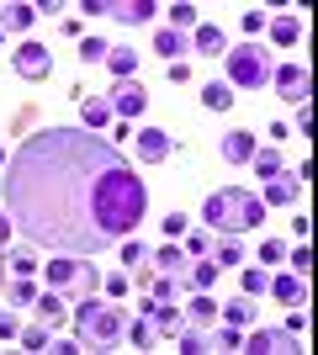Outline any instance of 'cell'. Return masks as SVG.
Segmentation results:
<instances>
[{
    "mask_svg": "<svg viewBox=\"0 0 318 355\" xmlns=\"http://www.w3.org/2000/svg\"><path fill=\"white\" fill-rule=\"evenodd\" d=\"M181 250H186V260H202V254H212V234H207V228H186Z\"/></svg>",
    "mask_w": 318,
    "mask_h": 355,
    "instance_id": "32",
    "label": "cell"
},
{
    "mask_svg": "<svg viewBox=\"0 0 318 355\" xmlns=\"http://www.w3.org/2000/svg\"><path fill=\"white\" fill-rule=\"evenodd\" d=\"M265 27H271V37H276V48H292V43H297V37H303V21H297V16H292V11H281V16H271V21H265Z\"/></svg>",
    "mask_w": 318,
    "mask_h": 355,
    "instance_id": "20",
    "label": "cell"
},
{
    "mask_svg": "<svg viewBox=\"0 0 318 355\" xmlns=\"http://www.w3.org/2000/svg\"><path fill=\"white\" fill-rule=\"evenodd\" d=\"M11 234H16V223H11V212L0 207V250H11Z\"/></svg>",
    "mask_w": 318,
    "mask_h": 355,
    "instance_id": "44",
    "label": "cell"
},
{
    "mask_svg": "<svg viewBox=\"0 0 318 355\" xmlns=\"http://www.w3.org/2000/svg\"><path fill=\"white\" fill-rule=\"evenodd\" d=\"M249 355H297V334L292 329H255L249 340H244Z\"/></svg>",
    "mask_w": 318,
    "mask_h": 355,
    "instance_id": "10",
    "label": "cell"
},
{
    "mask_svg": "<svg viewBox=\"0 0 318 355\" xmlns=\"http://www.w3.org/2000/svg\"><path fill=\"white\" fill-rule=\"evenodd\" d=\"M6 297H11L16 308H32V302H37V286H32V276H16V282H6Z\"/></svg>",
    "mask_w": 318,
    "mask_h": 355,
    "instance_id": "33",
    "label": "cell"
},
{
    "mask_svg": "<svg viewBox=\"0 0 318 355\" xmlns=\"http://www.w3.org/2000/svg\"><path fill=\"white\" fill-rule=\"evenodd\" d=\"M32 308H37V318H43V324L53 329V324H64V313H69V302H64L59 292H37V302H32Z\"/></svg>",
    "mask_w": 318,
    "mask_h": 355,
    "instance_id": "23",
    "label": "cell"
},
{
    "mask_svg": "<svg viewBox=\"0 0 318 355\" xmlns=\"http://www.w3.org/2000/svg\"><path fill=\"white\" fill-rule=\"evenodd\" d=\"M218 276H223V266H212V254L186 260V282H191V292H212V286H218Z\"/></svg>",
    "mask_w": 318,
    "mask_h": 355,
    "instance_id": "15",
    "label": "cell"
},
{
    "mask_svg": "<svg viewBox=\"0 0 318 355\" xmlns=\"http://www.w3.org/2000/svg\"><path fill=\"white\" fill-rule=\"evenodd\" d=\"M154 48L165 53V64H181V53H191V37H186V32H175V27H159Z\"/></svg>",
    "mask_w": 318,
    "mask_h": 355,
    "instance_id": "18",
    "label": "cell"
},
{
    "mask_svg": "<svg viewBox=\"0 0 318 355\" xmlns=\"http://www.w3.org/2000/svg\"><path fill=\"white\" fill-rule=\"evenodd\" d=\"M271 297H276V302H287V308H303L308 282H303V276H276V282H271Z\"/></svg>",
    "mask_w": 318,
    "mask_h": 355,
    "instance_id": "19",
    "label": "cell"
},
{
    "mask_svg": "<svg viewBox=\"0 0 318 355\" xmlns=\"http://www.w3.org/2000/svg\"><path fill=\"white\" fill-rule=\"evenodd\" d=\"M21 334V324H16V313H0V340H16Z\"/></svg>",
    "mask_w": 318,
    "mask_h": 355,
    "instance_id": "45",
    "label": "cell"
},
{
    "mask_svg": "<svg viewBox=\"0 0 318 355\" xmlns=\"http://www.w3.org/2000/svg\"><path fill=\"white\" fill-rule=\"evenodd\" d=\"M249 164H255V175H260V180H271V175H281V170H287L276 148H255V159H249Z\"/></svg>",
    "mask_w": 318,
    "mask_h": 355,
    "instance_id": "31",
    "label": "cell"
},
{
    "mask_svg": "<svg viewBox=\"0 0 318 355\" xmlns=\"http://www.w3.org/2000/svg\"><path fill=\"white\" fill-rule=\"evenodd\" d=\"M11 64H16V74H21V80H48V74H53V53H48L43 43H21L11 53Z\"/></svg>",
    "mask_w": 318,
    "mask_h": 355,
    "instance_id": "9",
    "label": "cell"
},
{
    "mask_svg": "<svg viewBox=\"0 0 318 355\" xmlns=\"http://www.w3.org/2000/svg\"><path fill=\"white\" fill-rule=\"evenodd\" d=\"M159 228H165V239H181L186 228H191V218H186V212H170V218L159 223Z\"/></svg>",
    "mask_w": 318,
    "mask_h": 355,
    "instance_id": "42",
    "label": "cell"
},
{
    "mask_svg": "<svg viewBox=\"0 0 318 355\" xmlns=\"http://www.w3.org/2000/svg\"><path fill=\"white\" fill-rule=\"evenodd\" d=\"M43 276H48L53 292H75V297H91L96 286H101V270L85 266V260H75V254H53L43 266Z\"/></svg>",
    "mask_w": 318,
    "mask_h": 355,
    "instance_id": "5",
    "label": "cell"
},
{
    "mask_svg": "<svg viewBox=\"0 0 318 355\" xmlns=\"http://www.w3.org/2000/svg\"><path fill=\"white\" fill-rule=\"evenodd\" d=\"M297 191H303V180L292 175V170H281V175H271V186H265V196H260V202H271V207H292V202H297Z\"/></svg>",
    "mask_w": 318,
    "mask_h": 355,
    "instance_id": "14",
    "label": "cell"
},
{
    "mask_svg": "<svg viewBox=\"0 0 318 355\" xmlns=\"http://www.w3.org/2000/svg\"><path fill=\"white\" fill-rule=\"evenodd\" d=\"M106 69L117 74V80H133V69H138V53H133V48H106Z\"/></svg>",
    "mask_w": 318,
    "mask_h": 355,
    "instance_id": "25",
    "label": "cell"
},
{
    "mask_svg": "<svg viewBox=\"0 0 318 355\" xmlns=\"http://www.w3.org/2000/svg\"><path fill=\"white\" fill-rule=\"evenodd\" d=\"M32 21H37V6H21V0L0 11V32H32Z\"/></svg>",
    "mask_w": 318,
    "mask_h": 355,
    "instance_id": "21",
    "label": "cell"
},
{
    "mask_svg": "<svg viewBox=\"0 0 318 355\" xmlns=\"http://www.w3.org/2000/svg\"><path fill=\"white\" fill-rule=\"evenodd\" d=\"M218 313H223V318H228V324H233V329H244V324H249V318H255V297H233V302H223V308H218Z\"/></svg>",
    "mask_w": 318,
    "mask_h": 355,
    "instance_id": "26",
    "label": "cell"
},
{
    "mask_svg": "<svg viewBox=\"0 0 318 355\" xmlns=\"http://www.w3.org/2000/svg\"><path fill=\"white\" fill-rule=\"evenodd\" d=\"M122 334H127V313L112 308L106 297H80L75 302V340L85 345V350H117Z\"/></svg>",
    "mask_w": 318,
    "mask_h": 355,
    "instance_id": "3",
    "label": "cell"
},
{
    "mask_svg": "<svg viewBox=\"0 0 318 355\" xmlns=\"http://www.w3.org/2000/svg\"><path fill=\"white\" fill-rule=\"evenodd\" d=\"M106 48H112V43H101V37H85V43H80V64H106Z\"/></svg>",
    "mask_w": 318,
    "mask_h": 355,
    "instance_id": "37",
    "label": "cell"
},
{
    "mask_svg": "<svg viewBox=\"0 0 318 355\" xmlns=\"http://www.w3.org/2000/svg\"><path fill=\"white\" fill-rule=\"evenodd\" d=\"M239 286H244V297H265V292H271V276H265L260 266H249V270L239 276Z\"/></svg>",
    "mask_w": 318,
    "mask_h": 355,
    "instance_id": "34",
    "label": "cell"
},
{
    "mask_svg": "<svg viewBox=\"0 0 318 355\" xmlns=\"http://www.w3.org/2000/svg\"><path fill=\"white\" fill-rule=\"evenodd\" d=\"M202 106H207V112H228V106H233V90H228L223 80H207V85H202Z\"/></svg>",
    "mask_w": 318,
    "mask_h": 355,
    "instance_id": "27",
    "label": "cell"
},
{
    "mask_svg": "<svg viewBox=\"0 0 318 355\" xmlns=\"http://www.w3.org/2000/svg\"><path fill=\"white\" fill-rule=\"evenodd\" d=\"M276 96L287 106H308V90H313V74H308V64H281V69L271 74Z\"/></svg>",
    "mask_w": 318,
    "mask_h": 355,
    "instance_id": "7",
    "label": "cell"
},
{
    "mask_svg": "<svg viewBox=\"0 0 318 355\" xmlns=\"http://www.w3.org/2000/svg\"><path fill=\"white\" fill-rule=\"evenodd\" d=\"M212 266H244V244L239 239H218L212 244Z\"/></svg>",
    "mask_w": 318,
    "mask_h": 355,
    "instance_id": "30",
    "label": "cell"
},
{
    "mask_svg": "<svg viewBox=\"0 0 318 355\" xmlns=\"http://www.w3.org/2000/svg\"><path fill=\"white\" fill-rule=\"evenodd\" d=\"M287 254H292V276H303V282H308V270H313V254H308V244L297 239V250H287Z\"/></svg>",
    "mask_w": 318,
    "mask_h": 355,
    "instance_id": "39",
    "label": "cell"
},
{
    "mask_svg": "<svg viewBox=\"0 0 318 355\" xmlns=\"http://www.w3.org/2000/svg\"><path fill=\"white\" fill-rule=\"evenodd\" d=\"M16 340H21V350H37V355H43L48 345H53V340H48V324H37V329H21Z\"/></svg>",
    "mask_w": 318,
    "mask_h": 355,
    "instance_id": "36",
    "label": "cell"
},
{
    "mask_svg": "<svg viewBox=\"0 0 318 355\" xmlns=\"http://www.w3.org/2000/svg\"><path fill=\"white\" fill-rule=\"evenodd\" d=\"M133 144H138V159H143V164H165L170 148H175V138H170L165 128H138Z\"/></svg>",
    "mask_w": 318,
    "mask_h": 355,
    "instance_id": "11",
    "label": "cell"
},
{
    "mask_svg": "<svg viewBox=\"0 0 318 355\" xmlns=\"http://www.w3.org/2000/svg\"><path fill=\"white\" fill-rule=\"evenodd\" d=\"M170 27H175V32L197 27V6H186V0H181V6H170Z\"/></svg>",
    "mask_w": 318,
    "mask_h": 355,
    "instance_id": "38",
    "label": "cell"
},
{
    "mask_svg": "<svg viewBox=\"0 0 318 355\" xmlns=\"http://www.w3.org/2000/svg\"><path fill=\"white\" fill-rule=\"evenodd\" d=\"M265 21H271V16H265V11H244V16H239V27L249 32V43H255L260 32H265Z\"/></svg>",
    "mask_w": 318,
    "mask_h": 355,
    "instance_id": "41",
    "label": "cell"
},
{
    "mask_svg": "<svg viewBox=\"0 0 318 355\" xmlns=\"http://www.w3.org/2000/svg\"><path fill=\"white\" fill-rule=\"evenodd\" d=\"M143 318H149L159 334H175V329L186 324V318H181V302H159V297H143Z\"/></svg>",
    "mask_w": 318,
    "mask_h": 355,
    "instance_id": "12",
    "label": "cell"
},
{
    "mask_svg": "<svg viewBox=\"0 0 318 355\" xmlns=\"http://www.w3.org/2000/svg\"><path fill=\"white\" fill-rule=\"evenodd\" d=\"M191 48L212 59V53H228V37H223V32H218V27L207 21V27H197V32H191Z\"/></svg>",
    "mask_w": 318,
    "mask_h": 355,
    "instance_id": "24",
    "label": "cell"
},
{
    "mask_svg": "<svg viewBox=\"0 0 318 355\" xmlns=\"http://www.w3.org/2000/svg\"><path fill=\"white\" fill-rule=\"evenodd\" d=\"M212 350H244V334L233 324H223V329L212 324Z\"/></svg>",
    "mask_w": 318,
    "mask_h": 355,
    "instance_id": "35",
    "label": "cell"
},
{
    "mask_svg": "<svg viewBox=\"0 0 318 355\" xmlns=\"http://www.w3.org/2000/svg\"><path fill=\"white\" fill-rule=\"evenodd\" d=\"M80 128H91V133H101V128H112V106H106V96H80Z\"/></svg>",
    "mask_w": 318,
    "mask_h": 355,
    "instance_id": "13",
    "label": "cell"
},
{
    "mask_svg": "<svg viewBox=\"0 0 318 355\" xmlns=\"http://www.w3.org/2000/svg\"><path fill=\"white\" fill-rule=\"evenodd\" d=\"M85 11L91 16H112V21H122V27H149L154 16H159V6H154V0H85Z\"/></svg>",
    "mask_w": 318,
    "mask_h": 355,
    "instance_id": "6",
    "label": "cell"
},
{
    "mask_svg": "<svg viewBox=\"0 0 318 355\" xmlns=\"http://www.w3.org/2000/svg\"><path fill=\"white\" fill-rule=\"evenodd\" d=\"M122 260H127V266H138V260H149V250H143L138 239H122Z\"/></svg>",
    "mask_w": 318,
    "mask_h": 355,
    "instance_id": "43",
    "label": "cell"
},
{
    "mask_svg": "<svg viewBox=\"0 0 318 355\" xmlns=\"http://www.w3.org/2000/svg\"><path fill=\"white\" fill-rule=\"evenodd\" d=\"M6 270H11V276H37V254H32V244L27 250H6Z\"/></svg>",
    "mask_w": 318,
    "mask_h": 355,
    "instance_id": "28",
    "label": "cell"
},
{
    "mask_svg": "<svg viewBox=\"0 0 318 355\" xmlns=\"http://www.w3.org/2000/svg\"><path fill=\"white\" fill-rule=\"evenodd\" d=\"M149 260H154L159 270H170V276H181V270H186V250L175 244V239H165V244H159V250H154Z\"/></svg>",
    "mask_w": 318,
    "mask_h": 355,
    "instance_id": "22",
    "label": "cell"
},
{
    "mask_svg": "<svg viewBox=\"0 0 318 355\" xmlns=\"http://www.w3.org/2000/svg\"><path fill=\"white\" fill-rule=\"evenodd\" d=\"M181 318H186V324H197V329H212V324H218V302H212L207 292H197V297L181 308Z\"/></svg>",
    "mask_w": 318,
    "mask_h": 355,
    "instance_id": "17",
    "label": "cell"
},
{
    "mask_svg": "<svg viewBox=\"0 0 318 355\" xmlns=\"http://www.w3.org/2000/svg\"><path fill=\"white\" fill-rule=\"evenodd\" d=\"M223 159H228V164H249V159H255V133L233 128V133L223 138Z\"/></svg>",
    "mask_w": 318,
    "mask_h": 355,
    "instance_id": "16",
    "label": "cell"
},
{
    "mask_svg": "<svg viewBox=\"0 0 318 355\" xmlns=\"http://www.w3.org/2000/svg\"><path fill=\"white\" fill-rule=\"evenodd\" d=\"M0 207L32 250L96 260L143 228L149 191L117 144L75 122L16 144L0 175Z\"/></svg>",
    "mask_w": 318,
    "mask_h": 355,
    "instance_id": "1",
    "label": "cell"
},
{
    "mask_svg": "<svg viewBox=\"0 0 318 355\" xmlns=\"http://www.w3.org/2000/svg\"><path fill=\"white\" fill-rule=\"evenodd\" d=\"M127 345H138V350H154L159 345V329L149 324V318H138V324H127V334H122Z\"/></svg>",
    "mask_w": 318,
    "mask_h": 355,
    "instance_id": "29",
    "label": "cell"
},
{
    "mask_svg": "<svg viewBox=\"0 0 318 355\" xmlns=\"http://www.w3.org/2000/svg\"><path fill=\"white\" fill-rule=\"evenodd\" d=\"M0 292H6V250H0Z\"/></svg>",
    "mask_w": 318,
    "mask_h": 355,
    "instance_id": "47",
    "label": "cell"
},
{
    "mask_svg": "<svg viewBox=\"0 0 318 355\" xmlns=\"http://www.w3.org/2000/svg\"><path fill=\"white\" fill-rule=\"evenodd\" d=\"M106 106H112V117L133 122V117H143V106H149V90L138 85V80H117V90L106 96Z\"/></svg>",
    "mask_w": 318,
    "mask_h": 355,
    "instance_id": "8",
    "label": "cell"
},
{
    "mask_svg": "<svg viewBox=\"0 0 318 355\" xmlns=\"http://www.w3.org/2000/svg\"><path fill=\"white\" fill-rule=\"evenodd\" d=\"M202 223H207V234L244 239L255 223H265V202H260L255 191H244V186H218V191H207V202H202Z\"/></svg>",
    "mask_w": 318,
    "mask_h": 355,
    "instance_id": "2",
    "label": "cell"
},
{
    "mask_svg": "<svg viewBox=\"0 0 318 355\" xmlns=\"http://www.w3.org/2000/svg\"><path fill=\"white\" fill-rule=\"evenodd\" d=\"M281 260H287V244H281V239H265V244H260V266H281Z\"/></svg>",
    "mask_w": 318,
    "mask_h": 355,
    "instance_id": "40",
    "label": "cell"
},
{
    "mask_svg": "<svg viewBox=\"0 0 318 355\" xmlns=\"http://www.w3.org/2000/svg\"><path fill=\"white\" fill-rule=\"evenodd\" d=\"M101 286H106V292H112V297H122V292H127V276H106Z\"/></svg>",
    "mask_w": 318,
    "mask_h": 355,
    "instance_id": "46",
    "label": "cell"
},
{
    "mask_svg": "<svg viewBox=\"0 0 318 355\" xmlns=\"http://www.w3.org/2000/svg\"><path fill=\"white\" fill-rule=\"evenodd\" d=\"M6 159H11V154H6V148H0V170H6Z\"/></svg>",
    "mask_w": 318,
    "mask_h": 355,
    "instance_id": "48",
    "label": "cell"
},
{
    "mask_svg": "<svg viewBox=\"0 0 318 355\" xmlns=\"http://www.w3.org/2000/svg\"><path fill=\"white\" fill-rule=\"evenodd\" d=\"M223 64H228V90H260V85H271V74H276V59L260 43L228 48Z\"/></svg>",
    "mask_w": 318,
    "mask_h": 355,
    "instance_id": "4",
    "label": "cell"
}]
</instances>
